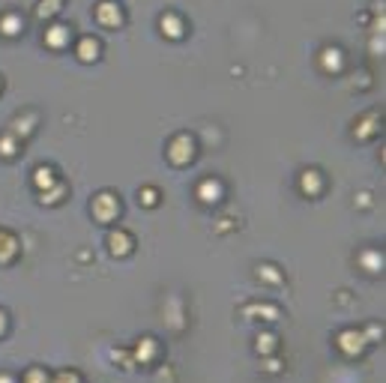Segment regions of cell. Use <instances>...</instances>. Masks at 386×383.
<instances>
[{"label":"cell","mask_w":386,"mask_h":383,"mask_svg":"<svg viewBox=\"0 0 386 383\" xmlns=\"http://www.w3.org/2000/svg\"><path fill=\"white\" fill-rule=\"evenodd\" d=\"M195 153H198V141L189 135V132H177L168 141L165 147V156L171 165H177V168H183V165H189L195 159Z\"/></svg>","instance_id":"1"},{"label":"cell","mask_w":386,"mask_h":383,"mask_svg":"<svg viewBox=\"0 0 386 383\" xmlns=\"http://www.w3.org/2000/svg\"><path fill=\"white\" fill-rule=\"evenodd\" d=\"M90 210L96 216V222L108 225V222H114L120 216V198L114 195V192H99V195L90 201Z\"/></svg>","instance_id":"2"},{"label":"cell","mask_w":386,"mask_h":383,"mask_svg":"<svg viewBox=\"0 0 386 383\" xmlns=\"http://www.w3.org/2000/svg\"><path fill=\"white\" fill-rule=\"evenodd\" d=\"M335 344H339V350L344 353V356H363V350H366V336H363V329H342L339 336H335Z\"/></svg>","instance_id":"3"},{"label":"cell","mask_w":386,"mask_h":383,"mask_svg":"<svg viewBox=\"0 0 386 383\" xmlns=\"http://www.w3.org/2000/svg\"><path fill=\"white\" fill-rule=\"evenodd\" d=\"M156 353H159L156 338L153 336H141L138 341H135V348H132V360H135V365H153Z\"/></svg>","instance_id":"4"},{"label":"cell","mask_w":386,"mask_h":383,"mask_svg":"<svg viewBox=\"0 0 386 383\" xmlns=\"http://www.w3.org/2000/svg\"><path fill=\"white\" fill-rule=\"evenodd\" d=\"M18 252H21L18 237L12 231H6V228H0V266H9L18 258Z\"/></svg>","instance_id":"5"},{"label":"cell","mask_w":386,"mask_h":383,"mask_svg":"<svg viewBox=\"0 0 386 383\" xmlns=\"http://www.w3.org/2000/svg\"><path fill=\"white\" fill-rule=\"evenodd\" d=\"M96 21L102 24V28H120V24H123V9L114 4V0H102V4L96 6Z\"/></svg>","instance_id":"6"},{"label":"cell","mask_w":386,"mask_h":383,"mask_svg":"<svg viewBox=\"0 0 386 383\" xmlns=\"http://www.w3.org/2000/svg\"><path fill=\"white\" fill-rule=\"evenodd\" d=\"M378 132H380V114L378 111L363 114V117L356 120V126H354V138H359V141H368V138L378 135Z\"/></svg>","instance_id":"7"},{"label":"cell","mask_w":386,"mask_h":383,"mask_svg":"<svg viewBox=\"0 0 386 383\" xmlns=\"http://www.w3.org/2000/svg\"><path fill=\"white\" fill-rule=\"evenodd\" d=\"M195 195L201 204H219L222 198H225V189H222L219 180H213V177H207V180H201L195 186Z\"/></svg>","instance_id":"8"},{"label":"cell","mask_w":386,"mask_h":383,"mask_svg":"<svg viewBox=\"0 0 386 383\" xmlns=\"http://www.w3.org/2000/svg\"><path fill=\"white\" fill-rule=\"evenodd\" d=\"M135 249V237L129 231H111L108 234V252L114 258H126V254Z\"/></svg>","instance_id":"9"},{"label":"cell","mask_w":386,"mask_h":383,"mask_svg":"<svg viewBox=\"0 0 386 383\" xmlns=\"http://www.w3.org/2000/svg\"><path fill=\"white\" fill-rule=\"evenodd\" d=\"M300 189H303V195L308 198H318L320 192H323V174L318 168H308L300 174Z\"/></svg>","instance_id":"10"},{"label":"cell","mask_w":386,"mask_h":383,"mask_svg":"<svg viewBox=\"0 0 386 383\" xmlns=\"http://www.w3.org/2000/svg\"><path fill=\"white\" fill-rule=\"evenodd\" d=\"M99 51H102V45H99V40H93V36H81L76 45V54L81 63H93L99 57Z\"/></svg>","instance_id":"11"},{"label":"cell","mask_w":386,"mask_h":383,"mask_svg":"<svg viewBox=\"0 0 386 383\" xmlns=\"http://www.w3.org/2000/svg\"><path fill=\"white\" fill-rule=\"evenodd\" d=\"M45 42H48V48H54V51L66 48L69 45V28H64V24H52V28L45 30Z\"/></svg>","instance_id":"12"},{"label":"cell","mask_w":386,"mask_h":383,"mask_svg":"<svg viewBox=\"0 0 386 383\" xmlns=\"http://www.w3.org/2000/svg\"><path fill=\"white\" fill-rule=\"evenodd\" d=\"M320 66L327 69V72H342L344 54H342L339 48H323V51H320Z\"/></svg>","instance_id":"13"},{"label":"cell","mask_w":386,"mask_h":383,"mask_svg":"<svg viewBox=\"0 0 386 383\" xmlns=\"http://www.w3.org/2000/svg\"><path fill=\"white\" fill-rule=\"evenodd\" d=\"M21 147H24V141H18V138L12 135L9 129L0 135V156H4V159H16L18 153H21Z\"/></svg>","instance_id":"14"},{"label":"cell","mask_w":386,"mask_h":383,"mask_svg":"<svg viewBox=\"0 0 386 383\" xmlns=\"http://www.w3.org/2000/svg\"><path fill=\"white\" fill-rule=\"evenodd\" d=\"M159 24H162V33L171 36V40H180V36L186 33V24H183L180 16H162Z\"/></svg>","instance_id":"15"},{"label":"cell","mask_w":386,"mask_h":383,"mask_svg":"<svg viewBox=\"0 0 386 383\" xmlns=\"http://www.w3.org/2000/svg\"><path fill=\"white\" fill-rule=\"evenodd\" d=\"M243 314H246V317H264V321H276L279 309H276V305H270V302H264V305L252 302V305H246V309H243Z\"/></svg>","instance_id":"16"},{"label":"cell","mask_w":386,"mask_h":383,"mask_svg":"<svg viewBox=\"0 0 386 383\" xmlns=\"http://www.w3.org/2000/svg\"><path fill=\"white\" fill-rule=\"evenodd\" d=\"M276 348H279V338L272 336V333H260V336L255 338V350L264 356V360H270V356L276 353Z\"/></svg>","instance_id":"17"},{"label":"cell","mask_w":386,"mask_h":383,"mask_svg":"<svg viewBox=\"0 0 386 383\" xmlns=\"http://www.w3.org/2000/svg\"><path fill=\"white\" fill-rule=\"evenodd\" d=\"M359 266H363L366 273H380L383 270V254L375 252V249H368V252L359 254Z\"/></svg>","instance_id":"18"},{"label":"cell","mask_w":386,"mask_h":383,"mask_svg":"<svg viewBox=\"0 0 386 383\" xmlns=\"http://www.w3.org/2000/svg\"><path fill=\"white\" fill-rule=\"evenodd\" d=\"M54 183H57L54 168H48V165H40V168H36V174H33V186L40 189V192H45L48 186H54Z\"/></svg>","instance_id":"19"},{"label":"cell","mask_w":386,"mask_h":383,"mask_svg":"<svg viewBox=\"0 0 386 383\" xmlns=\"http://www.w3.org/2000/svg\"><path fill=\"white\" fill-rule=\"evenodd\" d=\"M21 28H24V21H21V16H16V12H6V16L0 18V33L4 36H18Z\"/></svg>","instance_id":"20"},{"label":"cell","mask_w":386,"mask_h":383,"mask_svg":"<svg viewBox=\"0 0 386 383\" xmlns=\"http://www.w3.org/2000/svg\"><path fill=\"white\" fill-rule=\"evenodd\" d=\"M64 198H66V186L60 183V180H57L54 186H48V189L42 192V195H40V201H42V204H48V207H52V204H60Z\"/></svg>","instance_id":"21"},{"label":"cell","mask_w":386,"mask_h":383,"mask_svg":"<svg viewBox=\"0 0 386 383\" xmlns=\"http://www.w3.org/2000/svg\"><path fill=\"white\" fill-rule=\"evenodd\" d=\"M258 278H264L270 288H279V285L284 282V276L276 270V266H270V264H260V266H258Z\"/></svg>","instance_id":"22"},{"label":"cell","mask_w":386,"mask_h":383,"mask_svg":"<svg viewBox=\"0 0 386 383\" xmlns=\"http://www.w3.org/2000/svg\"><path fill=\"white\" fill-rule=\"evenodd\" d=\"M18 383H52V375H48L45 368L33 365V368H28V372H24V377H21Z\"/></svg>","instance_id":"23"},{"label":"cell","mask_w":386,"mask_h":383,"mask_svg":"<svg viewBox=\"0 0 386 383\" xmlns=\"http://www.w3.org/2000/svg\"><path fill=\"white\" fill-rule=\"evenodd\" d=\"M60 6H64V0H42V4L36 6V18H52Z\"/></svg>","instance_id":"24"},{"label":"cell","mask_w":386,"mask_h":383,"mask_svg":"<svg viewBox=\"0 0 386 383\" xmlns=\"http://www.w3.org/2000/svg\"><path fill=\"white\" fill-rule=\"evenodd\" d=\"M52 383H84V380L76 368H60L57 375H52Z\"/></svg>","instance_id":"25"},{"label":"cell","mask_w":386,"mask_h":383,"mask_svg":"<svg viewBox=\"0 0 386 383\" xmlns=\"http://www.w3.org/2000/svg\"><path fill=\"white\" fill-rule=\"evenodd\" d=\"M138 201L144 204V207H156V204H159V189L156 186H144L138 192Z\"/></svg>","instance_id":"26"},{"label":"cell","mask_w":386,"mask_h":383,"mask_svg":"<svg viewBox=\"0 0 386 383\" xmlns=\"http://www.w3.org/2000/svg\"><path fill=\"white\" fill-rule=\"evenodd\" d=\"M380 333H383V326H378V324H371L368 329H363L366 341H378V338H380Z\"/></svg>","instance_id":"27"},{"label":"cell","mask_w":386,"mask_h":383,"mask_svg":"<svg viewBox=\"0 0 386 383\" xmlns=\"http://www.w3.org/2000/svg\"><path fill=\"white\" fill-rule=\"evenodd\" d=\"M6 326H9V317H6V312H4V309H0V336L6 333Z\"/></svg>","instance_id":"28"},{"label":"cell","mask_w":386,"mask_h":383,"mask_svg":"<svg viewBox=\"0 0 386 383\" xmlns=\"http://www.w3.org/2000/svg\"><path fill=\"white\" fill-rule=\"evenodd\" d=\"M0 383H18V377L9 375V372H0Z\"/></svg>","instance_id":"29"},{"label":"cell","mask_w":386,"mask_h":383,"mask_svg":"<svg viewBox=\"0 0 386 383\" xmlns=\"http://www.w3.org/2000/svg\"><path fill=\"white\" fill-rule=\"evenodd\" d=\"M0 87H4V81H0Z\"/></svg>","instance_id":"30"}]
</instances>
